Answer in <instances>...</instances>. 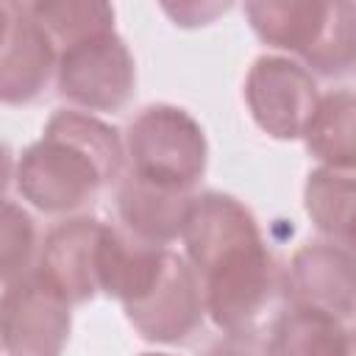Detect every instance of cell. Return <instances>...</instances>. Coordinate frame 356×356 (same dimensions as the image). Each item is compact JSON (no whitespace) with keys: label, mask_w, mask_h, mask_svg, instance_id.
<instances>
[{"label":"cell","mask_w":356,"mask_h":356,"mask_svg":"<svg viewBox=\"0 0 356 356\" xmlns=\"http://www.w3.org/2000/svg\"><path fill=\"white\" fill-rule=\"evenodd\" d=\"M267 337L275 356H353L350 323L309 306H286Z\"/></svg>","instance_id":"4fadbf2b"},{"label":"cell","mask_w":356,"mask_h":356,"mask_svg":"<svg viewBox=\"0 0 356 356\" xmlns=\"http://www.w3.org/2000/svg\"><path fill=\"white\" fill-rule=\"evenodd\" d=\"M303 206L320 234L345 248L353 242V170H312L303 186Z\"/></svg>","instance_id":"9a60e30c"},{"label":"cell","mask_w":356,"mask_h":356,"mask_svg":"<svg viewBox=\"0 0 356 356\" xmlns=\"http://www.w3.org/2000/svg\"><path fill=\"white\" fill-rule=\"evenodd\" d=\"M56 86L83 111H120L134 97V56L117 31L72 42L56 53Z\"/></svg>","instance_id":"5b68a950"},{"label":"cell","mask_w":356,"mask_h":356,"mask_svg":"<svg viewBox=\"0 0 356 356\" xmlns=\"http://www.w3.org/2000/svg\"><path fill=\"white\" fill-rule=\"evenodd\" d=\"M28 11L50 36L56 53L72 42L114 31V8L97 0H44L28 3Z\"/></svg>","instance_id":"2e32d148"},{"label":"cell","mask_w":356,"mask_h":356,"mask_svg":"<svg viewBox=\"0 0 356 356\" xmlns=\"http://www.w3.org/2000/svg\"><path fill=\"white\" fill-rule=\"evenodd\" d=\"M203 356H275L267 331H259L253 325L225 331L220 339H214Z\"/></svg>","instance_id":"ac0fdd59"},{"label":"cell","mask_w":356,"mask_h":356,"mask_svg":"<svg viewBox=\"0 0 356 356\" xmlns=\"http://www.w3.org/2000/svg\"><path fill=\"white\" fill-rule=\"evenodd\" d=\"M289 306H309L339 320L353 317V256L337 242H314L300 248L281 275Z\"/></svg>","instance_id":"9c48e42d"},{"label":"cell","mask_w":356,"mask_h":356,"mask_svg":"<svg viewBox=\"0 0 356 356\" xmlns=\"http://www.w3.org/2000/svg\"><path fill=\"white\" fill-rule=\"evenodd\" d=\"M192 200V192L153 184L134 172H128L117 186V214L125 234L156 248H167L181 239Z\"/></svg>","instance_id":"7c38bea8"},{"label":"cell","mask_w":356,"mask_h":356,"mask_svg":"<svg viewBox=\"0 0 356 356\" xmlns=\"http://www.w3.org/2000/svg\"><path fill=\"white\" fill-rule=\"evenodd\" d=\"M131 172L153 184L192 192L206 172L209 145L200 122L170 103L142 108L125 134Z\"/></svg>","instance_id":"277c9868"},{"label":"cell","mask_w":356,"mask_h":356,"mask_svg":"<svg viewBox=\"0 0 356 356\" xmlns=\"http://www.w3.org/2000/svg\"><path fill=\"white\" fill-rule=\"evenodd\" d=\"M14 11H17V3H6L0 0V47L11 31V22H14Z\"/></svg>","instance_id":"44dd1931"},{"label":"cell","mask_w":356,"mask_h":356,"mask_svg":"<svg viewBox=\"0 0 356 356\" xmlns=\"http://www.w3.org/2000/svg\"><path fill=\"white\" fill-rule=\"evenodd\" d=\"M181 239L211 323L222 331L250 325L281 286L253 211L225 192L195 195Z\"/></svg>","instance_id":"6da1fadb"},{"label":"cell","mask_w":356,"mask_h":356,"mask_svg":"<svg viewBox=\"0 0 356 356\" xmlns=\"http://www.w3.org/2000/svg\"><path fill=\"white\" fill-rule=\"evenodd\" d=\"M11 175H14V159H11L8 145L0 142V200H3V195H6V189H8Z\"/></svg>","instance_id":"ffe728a7"},{"label":"cell","mask_w":356,"mask_h":356,"mask_svg":"<svg viewBox=\"0 0 356 356\" xmlns=\"http://www.w3.org/2000/svg\"><path fill=\"white\" fill-rule=\"evenodd\" d=\"M72 306L33 267L0 292V348L6 356H61L72 331Z\"/></svg>","instance_id":"8992f818"},{"label":"cell","mask_w":356,"mask_h":356,"mask_svg":"<svg viewBox=\"0 0 356 356\" xmlns=\"http://www.w3.org/2000/svg\"><path fill=\"white\" fill-rule=\"evenodd\" d=\"M125 164L117 128L83 114L56 111L14 170L17 192L44 214H72L89 206Z\"/></svg>","instance_id":"7a4b0ae2"},{"label":"cell","mask_w":356,"mask_h":356,"mask_svg":"<svg viewBox=\"0 0 356 356\" xmlns=\"http://www.w3.org/2000/svg\"><path fill=\"white\" fill-rule=\"evenodd\" d=\"M320 92L309 70L284 56H261L245 78V103L256 125L281 142L300 139Z\"/></svg>","instance_id":"52a82bcc"},{"label":"cell","mask_w":356,"mask_h":356,"mask_svg":"<svg viewBox=\"0 0 356 356\" xmlns=\"http://www.w3.org/2000/svg\"><path fill=\"white\" fill-rule=\"evenodd\" d=\"M36 222L33 217L8 200H0V284H11L28 270L36 259Z\"/></svg>","instance_id":"e0dca14e"},{"label":"cell","mask_w":356,"mask_h":356,"mask_svg":"<svg viewBox=\"0 0 356 356\" xmlns=\"http://www.w3.org/2000/svg\"><path fill=\"white\" fill-rule=\"evenodd\" d=\"M106 222L95 217H72L58 222L36 259V270L67 298L70 306L97 295V250Z\"/></svg>","instance_id":"30bf717a"},{"label":"cell","mask_w":356,"mask_h":356,"mask_svg":"<svg viewBox=\"0 0 356 356\" xmlns=\"http://www.w3.org/2000/svg\"><path fill=\"white\" fill-rule=\"evenodd\" d=\"M142 356H170V353H142Z\"/></svg>","instance_id":"7402d4cb"},{"label":"cell","mask_w":356,"mask_h":356,"mask_svg":"<svg viewBox=\"0 0 356 356\" xmlns=\"http://www.w3.org/2000/svg\"><path fill=\"white\" fill-rule=\"evenodd\" d=\"M128 323L147 342H186L203 325L206 309L197 278L184 256L167 250L153 284L122 306Z\"/></svg>","instance_id":"ba28073f"},{"label":"cell","mask_w":356,"mask_h":356,"mask_svg":"<svg viewBox=\"0 0 356 356\" xmlns=\"http://www.w3.org/2000/svg\"><path fill=\"white\" fill-rule=\"evenodd\" d=\"M56 72V47L31 17L28 3H17L11 31L0 47V103L28 106L42 97Z\"/></svg>","instance_id":"8fae6325"},{"label":"cell","mask_w":356,"mask_h":356,"mask_svg":"<svg viewBox=\"0 0 356 356\" xmlns=\"http://www.w3.org/2000/svg\"><path fill=\"white\" fill-rule=\"evenodd\" d=\"M228 6H197V3H189V6H164V11L175 19V25H206L214 14L225 11Z\"/></svg>","instance_id":"d6986e66"},{"label":"cell","mask_w":356,"mask_h":356,"mask_svg":"<svg viewBox=\"0 0 356 356\" xmlns=\"http://www.w3.org/2000/svg\"><path fill=\"white\" fill-rule=\"evenodd\" d=\"M245 17L264 44L298 56L303 70L323 78L353 70L356 8L348 0H253L245 3Z\"/></svg>","instance_id":"3957f363"},{"label":"cell","mask_w":356,"mask_h":356,"mask_svg":"<svg viewBox=\"0 0 356 356\" xmlns=\"http://www.w3.org/2000/svg\"><path fill=\"white\" fill-rule=\"evenodd\" d=\"M353 114L356 100L350 89H337L317 100V108L306 122L300 139L306 142L309 153L323 161V167L353 170Z\"/></svg>","instance_id":"5bb4252c"}]
</instances>
